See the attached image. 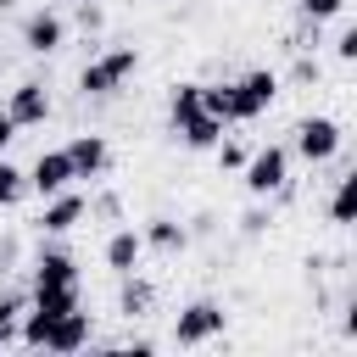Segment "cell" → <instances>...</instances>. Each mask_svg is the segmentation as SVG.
Wrapping results in <instances>:
<instances>
[{"label": "cell", "mask_w": 357, "mask_h": 357, "mask_svg": "<svg viewBox=\"0 0 357 357\" xmlns=\"http://www.w3.org/2000/svg\"><path fill=\"white\" fill-rule=\"evenodd\" d=\"M134 73H139V50H134V45H117V50H100V56H89V61H84L78 89L100 100V95H117Z\"/></svg>", "instance_id": "cell-1"}, {"label": "cell", "mask_w": 357, "mask_h": 357, "mask_svg": "<svg viewBox=\"0 0 357 357\" xmlns=\"http://www.w3.org/2000/svg\"><path fill=\"white\" fill-rule=\"evenodd\" d=\"M273 100H279V73L251 67V73L229 78V123H251V117H262Z\"/></svg>", "instance_id": "cell-2"}, {"label": "cell", "mask_w": 357, "mask_h": 357, "mask_svg": "<svg viewBox=\"0 0 357 357\" xmlns=\"http://www.w3.org/2000/svg\"><path fill=\"white\" fill-rule=\"evenodd\" d=\"M340 145H346V134H340L335 117H301L296 123V139H290V156H301L307 167H318V162H335Z\"/></svg>", "instance_id": "cell-3"}, {"label": "cell", "mask_w": 357, "mask_h": 357, "mask_svg": "<svg viewBox=\"0 0 357 357\" xmlns=\"http://www.w3.org/2000/svg\"><path fill=\"white\" fill-rule=\"evenodd\" d=\"M240 178H245V190L251 195H279L284 184H290V145H262V151H251L245 156V167H240Z\"/></svg>", "instance_id": "cell-4"}, {"label": "cell", "mask_w": 357, "mask_h": 357, "mask_svg": "<svg viewBox=\"0 0 357 357\" xmlns=\"http://www.w3.org/2000/svg\"><path fill=\"white\" fill-rule=\"evenodd\" d=\"M223 324H229V312L218 301H190L173 312V346H206L223 335Z\"/></svg>", "instance_id": "cell-5"}, {"label": "cell", "mask_w": 357, "mask_h": 357, "mask_svg": "<svg viewBox=\"0 0 357 357\" xmlns=\"http://www.w3.org/2000/svg\"><path fill=\"white\" fill-rule=\"evenodd\" d=\"M67 184H73L67 145H61V151H39V156H33V167H28V190H33L39 201H50V195H61Z\"/></svg>", "instance_id": "cell-6"}, {"label": "cell", "mask_w": 357, "mask_h": 357, "mask_svg": "<svg viewBox=\"0 0 357 357\" xmlns=\"http://www.w3.org/2000/svg\"><path fill=\"white\" fill-rule=\"evenodd\" d=\"M6 112H11L17 128H39V123L50 117V89H45L39 78H22V84L6 95Z\"/></svg>", "instance_id": "cell-7"}, {"label": "cell", "mask_w": 357, "mask_h": 357, "mask_svg": "<svg viewBox=\"0 0 357 357\" xmlns=\"http://www.w3.org/2000/svg\"><path fill=\"white\" fill-rule=\"evenodd\" d=\"M89 340H95V324H89V312H84V307H73V312L50 318V329H45V351H84Z\"/></svg>", "instance_id": "cell-8"}, {"label": "cell", "mask_w": 357, "mask_h": 357, "mask_svg": "<svg viewBox=\"0 0 357 357\" xmlns=\"http://www.w3.org/2000/svg\"><path fill=\"white\" fill-rule=\"evenodd\" d=\"M67 162H73V178H100L106 162H112L106 134H73L67 139Z\"/></svg>", "instance_id": "cell-9"}, {"label": "cell", "mask_w": 357, "mask_h": 357, "mask_svg": "<svg viewBox=\"0 0 357 357\" xmlns=\"http://www.w3.org/2000/svg\"><path fill=\"white\" fill-rule=\"evenodd\" d=\"M61 39H67V22H61L56 11H33V17L22 22V45H28L33 56H56Z\"/></svg>", "instance_id": "cell-10"}, {"label": "cell", "mask_w": 357, "mask_h": 357, "mask_svg": "<svg viewBox=\"0 0 357 357\" xmlns=\"http://www.w3.org/2000/svg\"><path fill=\"white\" fill-rule=\"evenodd\" d=\"M50 284H78V262L61 245H45L33 257V290H50Z\"/></svg>", "instance_id": "cell-11"}, {"label": "cell", "mask_w": 357, "mask_h": 357, "mask_svg": "<svg viewBox=\"0 0 357 357\" xmlns=\"http://www.w3.org/2000/svg\"><path fill=\"white\" fill-rule=\"evenodd\" d=\"M78 223H84V195H73V190L50 195L45 212H39V229H45V234H73Z\"/></svg>", "instance_id": "cell-12"}, {"label": "cell", "mask_w": 357, "mask_h": 357, "mask_svg": "<svg viewBox=\"0 0 357 357\" xmlns=\"http://www.w3.org/2000/svg\"><path fill=\"white\" fill-rule=\"evenodd\" d=\"M139 240H145V251H162V257H178V251L190 245V229H184L178 218H145V229H139Z\"/></svg>", "instance_id": "cell-13"}, {"label": "cell", "mask_w": 357, "mask_h": 357, "mask_svg": "<svg viewBox=\"0 0 357 357\" xmlns=\"http://www.w3.org/2000/svg\"><path fill=\"white\" fill-rule=\"evenodd\" d=\"M117 279H123V284H117V312H123V318H145L151 301H156V284H151L145 273H134V268L117 273Z\"/></svg>", "instance_id": "cell-14"}, {"label": "cell", "mask_w": 357, "mask_h": 357, "mask_svg": "<svg viewBox=\"0 0 357 357\" xmlns=\"http://www.w3.org/2000/svg\"><path fill=\"white\" fill-rule=\"evenodd\" d=\"M139 257H145V240H139V229H112V234H106V268H112V273H128V268H139Z\"/></svg>", "instance_id": "cell-15"}, {"label": "cell", "mask_w": 357, "mask_h": 357, "mask_svg": "<svg viewBox=\"0 0 357 357\" xmlns=\"http://www.w3.org/2000/svg\"><path fill=\"white\" fill-rule=\"evenodd\" d=\"M223 128H229V123H218L212 112H195V117H184V123H178L173 134H178V139H184L190 151H212V145L223 139Z\"/></svg>", "instance_id": "cell-16"}, {"label": "cell", "mask_w": 357, "mask_h": 357, "mask_svg": "<svg viewBox=\"0 0 357 357\" xmlns=\"http://www.w3.org/2000/svg\"><path fill=\"white\" fill-rule=\"evenodd\" d=\"M351 218H357V173L346 167V173L335 178V190H329V223H340V229H346Z\"/></svg>", "instance_id": "cell-17"}, {"label": "cell", "mask_w": 357, "mask_h": 357, "mask_svg": "<svg viewBox=\"0 0 357 357\" xmlns=\"http://www.w3.org/2000/svg\"><path fill=\"white\" fill-rule=\"evenodd\" d=\"M201 112V84L195 78H184V84H173V95H167V123L178 128L184 117H195Z\"/></svg>", "instance_id": "cell-18"}, {"label": "cell", "mask_w": 357, "mask_h": 357, "mask_svg": "<svg viewBox=\"0 0 357 357\" xmlns=\"http://www.w3.org/2000/svg\"><path fill=\"white\" fill-rule=\"evenodd\" d=\"M28 307V290H0V346H17V318Z\"/></svg>", "instance_id": "cell-19"}, {"label": "cell", "mask_w": 357, "mask_h": 357, "mask_svg": "<svg viewBox=\"0 0 357 357\" xmlns=\"http://www.w3.org/2000/svg\"><path fill=\"white\" fill-rule=\"evenodd\" d=\"M268 229H273V201L251 195V206L240 212V234H245V240H257V234H268Z\"/></svg>", "instance_id": "cell-20"}, {"label": "cell", "mask_w": 357, "mask_h": 357, "mask_svg": "<svg viewBox=\"0 0 357 357\" xmlns=\"http://www.w3.org/2000/svg\"><path fill=\"white\" fill-rule=\"evenodd\" d=\"M22 195H28V173H22L17 162H6V156H0V206H17Z\"/></svg>", "instance_id": "cell-21"}, {"label": "cell", "mask_w": 357, "mask_h": 357, "mask_svg": "<svg viewBox=\"0 0 357 357\" xmlns=\"http://www.w3.org/2000/svg\"><path fill=\"white\" fill-rule=\"evenodd\" d=\"M346 11V0H296V17H307V22H335Z\"/></svg>", "instance_id": "cell-22"}, {"label": "cell", "mask_w": 357, "mask_h": 357, "mask_svg": "<svg viewBox=\"0 0 357 357\" xmlns=\"http://www.w3.org/2000/svg\"><path fill=\"white\" fill-rule=\"evenodd\" d=\"M290 78H296V84H318V78H324L318 56H312V50H296V67H290Z\"/></svg>", "instance_id": "cell-23"}, {"label": "cell", "mask_w": 357, "mask_h": 357, "mask_svg": "<svg viewBox=\"0 0 357 357\" xmlns=\"http://www.w3.org/2000/svg\"><path fill=\"white\" fill-rule=\"evenodd\" d=\"M212 151H218V162H223L229 173H240V167H245V156H251V151H245V145H234V139H218Z\"/></svg>", "instance_id": "cell-24"}, {"label": "cell", "mask_w": 357, "mask_h": 357, "mask_svg": "<svg viewBox=\"0 0 357 357\" xmlns=\"http://www.w3.org/2000/svg\"><path fill=\"white\" fill-rule=\"evenodd\" d=\"M123 212V201L106 190V195H95V201H84V218H117Z\"/></svg>", "instance_id": "cell-25"}, {"label": "cell", "mask_w": 357, "mask_h": 357, "mask_svg": "<svg viewBox=\"0 0 357 357\" xmlns=\"http://www.w3.org/2000/svg\"><path fill=\"white\" fill-rule=\"evenodd\" d=\"M100 22H106V11H100L95 0H78V28H84V33H95Z\"/></svg>", "instance_id": "cell-26"}, {"label": "cell", "mask_w": 357, "mask_h": 357, "mask_svg": "<svg viewBox=\"0 0 357 357\" xmlns=\"http://www.w3.org/2000/svg\"><path fill=\"white\" fill-rule=\"evenodd\" d=\"M335 56L340 61H357V28H340L335 33Z\"/></svg>", "instance_id": "cell-27"}, {"label": "cell", "mask_w": 357, "mask_h": 357, "mask_svg": "<svg viewBox=\"0 0 357 357\" xmlns=\"http://www.w3.org/2000/svg\"><path fill=\"white\" fill-rule=\"evenodd\" d=\"M17 251H22V245H17L11 234H6V240H0V273H11V262H17Z\"/></svg>", "instance_id": "cell-28"}, {"label": "cell", "mask_w": 357, "mask_h": 357, "mask_svg": "<svg viewBox=\"0 0 357 357\" xmlns=\"http://www.w3.org/2000/svg\"><path fill=\"white\" fill-rule=\"evenodd\" d=\"M11 139H17V123H11V112L0 106V156H6V145H11Z\"/></svg>", "instance_id": "cell-29"}]
</instances>
